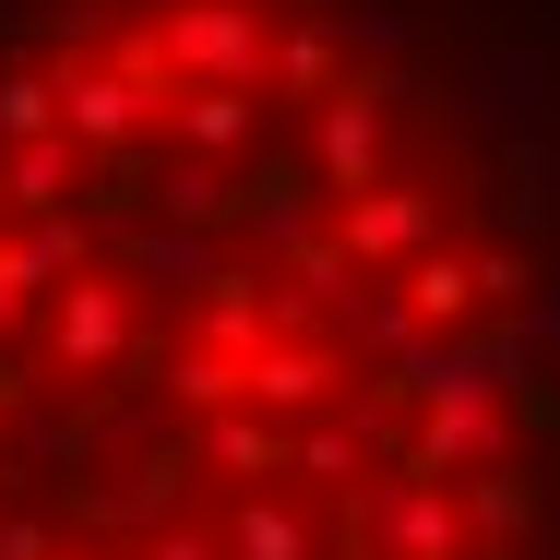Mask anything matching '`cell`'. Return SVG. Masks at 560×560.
<instances>
[{
  "instance_id": "6da1fadb",
  "label": "cell",
  "mask_w": 560,
  "mask_h": 560,
  "mask_svg": "<svg viewBox=\"0 0 560 560\" xmlns=\"http://www.w3.org/2000/svg\"><path fill=\"white\" fill-rule=\"evenodd\" d=\"M0 560H560V0H0Z\"/></svg>"
}]
</instances>
